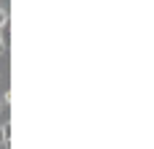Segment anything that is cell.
Here are the masks:
<instances>
[{
  "instance_id": "277c9868",
  "label": "cell",
  "mask_w": 154,
  "mask_h": 149,
  "mask_svg": "<svg viewBox=\"0 0 154 149\" xmlns=\"http://www.w3.org/2000/svg\"><path fill=\"white\" fill-rule=\"evenodd\" d=\"M0 54H3V43H0Z\"/></svg>"
},
{
  "instance_id": "7a4b0ae2",
  "label": "cell",
  "mask_w": 154,
  "mask_h": 149,
  "mask_svg": "<svg viewBox=\"0 0 154 149\" xmlns=\"http://www.w3.org/2000/svg\"><path fill=\"white\" fill-rule=\"evenodd\" d=\"M3 24H8V14H5V11L0 8V27H3Z\"/></svg>"
},
{
  "instance_id": "6da1fadb",
  "label": "cell",
  "mask_w": 154,
  "mask_h": 149,
  "mask_svg": "<svg viewBox=\"0 0 154 149\" xmlns=\"http://www.w3.org/2000/svg\"><path fill=\"white\" fill-rule=\"evenodd\" d=\"M11 141V125H3V144Z\"/></svg>"
},
{
  "instance_id": "3957f363",
  "label": "cell",
  "mask_w": 154,
  "mask_h": 149,
  "mask_svg": "<svg viewBox=\"0 0 154 149\" xmlns=\"http://www.w3.org/2000/svg\"><path fill=\"white\" fill-rule=\"evenodd\" d=\"M0 144H3V128H0Z\"/></svg>"
},
{
  "instance_id": "5b68a950",
  "label": "cell",
  "mask_w": 154,
  "mask_h": 149,
  "mask_svg": "<svg viewBox=\"0 0 154 149\" xmlns=\"http://www.w3.org/2000/svg\"><path fill=\"white\" fill-rule=\"evenodd\" d=\"M0 109H3V106H0Z\"/></svg>"
}]
</instances>
